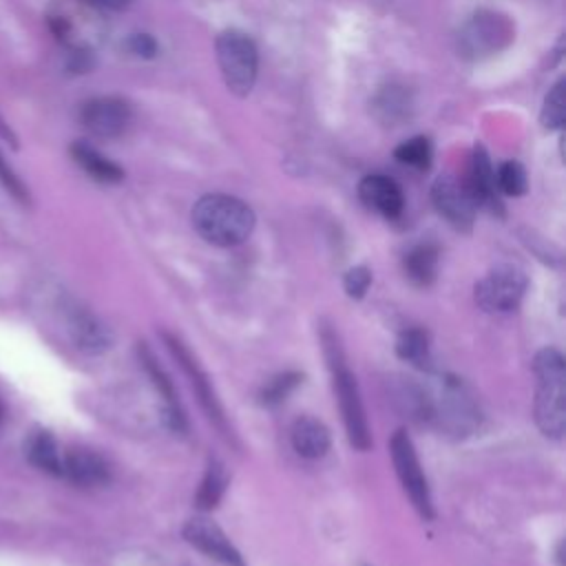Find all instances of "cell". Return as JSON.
Segmentation results:
<instances>
[{"mask_svg":"<svg viewBox=\"0 0 566 566\" xmlns=\"http://www.w3.org/2000/svg\"><path fill=\"white\" fill-rule=\"evenodd\" d=\"M290 438H292L294 451L301 458H307V460L323 458L329 451V444H332L329 429L321 420H316L312 416L296 418L294 424H292Z\"/></svg>","mask_w":566,"mask_h":566,"instance_id":"obj_17","label":"cell"},{"mask_svg":"<svg viewBox=\"0 0 566 566\" xmlns=\"http://www.w3.org/2000/svg\"><path fill=\"white\" fill-rule=\"evenodd\" d=\"M360 201L387 219H396L405 210V197L400 186L387 175H367L358 184Z\"/></svg>","mask_w":566,"mask_h":566,"instance_id":"obj_15","label":"cell"},{"mask_svg":"<svg viewBox=\"0 0 566 566\" xmlns=\"http://www.w3.org/2000/svg\"><path fill=\"white\" fill-rule=\"evenodd\" d=\"M0 137H2L4 142H9L11 146H18V139H15L13 130L9 128V124L4 122V117H2V115H0Z\"/></svg>","mask_w":566,"mask_h":566,"instance_id":"obj_34","label":"cell"},{"mask_svg":"<svg viewBox=\"0 0 566 566\" xmlns=\"http://www.w3.org/2000/svg\"><path fill=\"white\" fill-rule=\"evenodd\" d=\"M429 400V413L427 420H438L442 429H449L451 433H469L478 424V409L469 394L464 391L462 382L455 378L444 380L440 400L427 398Z\"/></svg>","mask_w":566,"mask_h":566,"instance_id":"obj_9","label":"cell"},{"mask_svg":"<svg viewBox=\"0 0 566 566\" xmlns=\"http://www.w3.org/2000/svg\"><path fill=\"white\" fill-rule=\"evenodd\" d=\"M88 2H93V4H97L99 9H124V7H128V2L130 0H88Z\"/></svg>","mask_w":566,"mask_h":566,"instance_id":"obj_33","label":"cell"},{"mask_svg":"<svg viewBox=\"0 0 566 566\" xmlns=\"http://www.w3.org/2000/svg\"><path fill=\"white\" fill-rule=\"evenodd\" d=\"M369 283H371V272L365 265H356V268L347 270V274L343 279V287H345L347 296H352V298H363Z\"/></svg>","mask_w":566,"mask_h":566,"instance_id":"obj_30","label":"cell"},{"mask_svg":"<svg viewBox=\"0 0 566 566\" xmlns=\"http://www.w3.org/2000/svg\"><path fill=\"white\" fill-rule=\"evenodd\" d=\"M438 256H440V252H438V245H433V243L411 245L402 259L407 279L420 287L429 285L438 272Z\"/></svg>","mask_w":566,"mask_h":566,"instance_id":"obj_21","label":"cell"},{"mask_svg":"<svg viewBox=\"0 0 566 566\" xmlns=\"http://www.w3.org/2000/svg\"><path fill=\"white\" fill-rule=\"evenodd\" d=\"M69 329L73 332L77 347L86 352H102L111 347V332L88 312H73Z\"/></svg>","mask_w":566,"mask_h":566,"instance_id":"obj_22","label":"cell"},{"mask_svg":"<svg viewBox=\"0 0 566 566\" xmlns=\"http://www.w3.org/2000/svg\"><path fill=\"white\" fill-rule=\"evenodd\" d=\"M515 38V24L509 15L493 9H478L458 29L455 49L462 60L478 62L504 51Z\"/></svg>","mask_w":566,"mask_h":566,"instance_id":"obj_5","label":"cell"},{"mask_svg":"<svg viewBox=\"0 0 566 566\" xmlns=\"http://www.w3.org/2000/svg\"><path fill=\"white\" fill-rule=\"evenodd\" d=\"M62 475L77 486H102L111 480V469L99 453L77 447L62 453Z\"/></svg>","mask_w":566,"mask_h":566,"instance_id":"obj_16","label":"cell"},{"mask_svg":"<svg viewBox=\"0 0 566 566\" xmlns=\"http://www.w3.org/2000/svg\"><path fill=\"white\" fill-rule=\"evenodd\" d=\"M301 380H303V374H301V371H281V374L272 376V378L263 385L259 398H261V402L268 405V407L279 405V402H283V400L301 385Z\"/></svg>","mask_w":566,"mask_h":566,"instance_id":"obj_29","label":"cell"},{"mask_svg":"<svg viewBox=\"0 0 566 566\" xmlns=\"http://www.w3.org/2000/svg\"><path fill=\"white\" fill-rule=\"evenodd\" d=\"M71 155L75 164L99 184H117L124 179V170L86 142H75L71 146Z\"/></svg>","mask_w":566,"mask_h":566,"instance_id":"obj_20","label":"cell"},{"mask_svg":"<svg viewBox=\"0 0 566 566\" xmlns=\"http://www.w3.org/2000/svg\"><path fill=\"white\" fill-rule=\"evenodd\" d=\"M433 208L460 232H469L475 221L478 203L473 201L462 177L442 175L431 186Z\"/></svg>","mask_w":566,"mask_h":566,"instance_id":"obj_10","label":"cell"},{"mask_svg":"<svg viewBox=\"0 0 566 566\" xmlns=\"http://www.w3.org/2000/svg\"><path fill=\"white\" fill-rule=\"evenodd\" d=\"M139 358H142V365L146 367V371H148V376L153 378V382H155V387L159 389V394L164 396V400H166V418H168V422H170V427L175 429V431H186V413H184V409H181V405H179V400H177V394H175V387H172V380L166 376V371L159 367V363L155 360V356H153V352L142 343V347H139Z\"/></svg>","mask_w":566,"mask_h":566,"instance_id":"obj_18","label":"cell"},{"mask_svg":"<svg viewBox=\"0 0 566 566\" xmlns=\"http://www.w3.org/2000/svg\"><path fill=\"white\" fill-rule=\"evenodd\" d=\"M411 108H413L411 93L400 84L382 86L376 93V97L371 99V111H374L376 119L382 122L385 126L400 124L402 119H407L411 115Z\"/></svg>","mask_w":566,"mask_h":566,"instance_id":"obj_19","label":"cell"},{"mask_svg":"<svg viewBox=\"0 0 566 566\" xmlns=\"http://www.w3.org/2000/svg\"><path fill=\"white\" fill-rule=\"evenodd\" d=\"M0 420H2V405H0Z\"/></svg>","mask_w":566,"mask_h":566,"instance_id":"obj_35","label":"cell"},{"mask_svg":"<svg viewBox=\"0 0 566 566\" xmlns=\"http://www.w3.org/2000/svg\"><path fill=\"white\" fill-rule=\"evenodd\" d=\"M181 535L190 546H195L203 555L221 562L223 566H245L241 553L232 546L228 535L210 517H203V515L190 517L184 524Z\"/></svg>","mask_w":566,"mask_h":566,"instance_id":"obj_12","label":"cell"},{"mask_svg":"<svg viewBox=\"0 0 566 566\" xmlns=\"http://www.w3.org/2000/svg\"><path fill=\"white\" fill-rule=\"evenodd\" d=\"M27 458L40 471L62 475V451L49 431H35L27 442Z\"/></svg>","mask_w":566,"mask_h":566,"instance_id":"obj_23","label":"cell"},{"mask_svg":"<svg viewBox=\"0 0 566 566\" xmlns=\"http://www.w3.org/2000/svg\"><path fill=\"white\" fill-rule=\"evenodd\" d=\"M214 51L228 91L237 97H248L254 88L259 71V53L254 40L239 29H226L217 35Z\"/></svg>","mask_w":566,"mask_h":566,"instance_id":"obj_6","label":"cell"},{"mask_svg":"<svg viewBox=\"0 0 566 566\" xmlns=\"http://www.w3.org/2000/svg\"><path fill=\"white\" fill-rule=\"evenodd\" d=\"M528 279L513 263H497L475 283V301L486 312H511L520 305Z\"/></svg>","mask_w":566,"mask_h":566,"instance_id":"obj_8","label":"cell"},{"mask_svg":"<svg viewBox=\"0 0 566 566\" xmlns=\"http://www.w3.org/2000/svg\"><path fill=\"white\" fill-rule=\"evenodd\" d=\"M0 184L15 197V199H20V201H24V199H29V195H27V188L22 186V181H20V177L11 170V166L4 161V157H2V153H0Z\"/></svg>","mask_w":566,"mask_h":566,"instance_id":"obj_32","label":"cell"},{"mask_svg":"<svg viewBox=\"0 0 566 566\" xmlns=\"http://www.w3.org/2000/svg\"><path fill=\"white\" fill-rule=\"evenodd\" d=\"M321 340H323V352H325V358H327L334 394H336V400H338V407H340V416H343V422H345L349 444L358 451H367L371 447V433H369V422H367V416H365V407H363V400H360L356 376L347 367L345 352H343V347L336 338V332L323 329Z\"/></svg>","mask_w":566,"mask_h":566,"instance_id":"obj_2","label":"cell"},{"mask_svg":"<svg viewBox=\"0 0 566 566\" xmlns=\"http://www.w3.org/2000/svg\"><path fill=\"white\" fill-rule=\"evenodd\" d=\"M495 184H497V190L502 195H509V197H522L526 190H528V177H526V170L520 161L515 159H509V161H502L495 170Z\"/></svg>","mask_w":566,"mask_h":566,"instance_id":"obj_27","label":"cell"},{"mask_svg":"<svg viewBox=\"0 0 566 566\" xmlns=\"http://www.w3.org/2000/svg\"><path fill=\"white\" fill-rule=\"evenodd\" d=\"M464 186L469 188L473 201L478 203V208H486L493 214H502V199H500V190L495 184V168L489 159V153L482 146H475L467 166V175L462 177Z\"/></svg>","mask_w":566,"mask_h":566,"instance_id":"obj_14","label":"cell"},{"mask_svg":"<svg viewBox=\"0 0 566 566\" xmlns=\"http://www.w3.org/2000/svg\"><path fill=\"white\" fill-rule=\"evenodd\" d=\"M133 111L130 104L115 95H99L84 102L80 111L82 126L99 139H115L130 126Z\"/></svg>","mask_w":566,"mask_h":566,"instance_id":"obj_11","label":"cell"},{"mask_svg":"<svg viewBox=\"0 0 566 566\" xmlns=\"http://www.w3.org/2000/svg\"><path fill=\"white\" fill-rule=\"evenodd\" d=\"M51 33L77 55L93 53L106 38L104 9L88 0H53L46 11Z\"/></svg>","mask_w":566,"mask_h":566,"instance_id":"obj_3","label":"cell"},{"mask_svg":"<svg viewBox=\"0 0 566 566\" xmlns=\"http://www.w3.org/2000/svg\"><path fill=\"white\" fill-rule=\"evenodd\" d=\"M564 86L566 82L559 80L551 91L548 95L544 97V106H542V113H539V122L546 130H559L564 128V122H566V99H564Z\"/></svg>","mask_w":566,"mask_h":566,"instance_id":"obj_28","label":"cell"},{"mask_svg":"<svg viewBox=\"0 0 566 566\" xmlns=\"http://www.w3.org/2000/svg\"><path fill=\"white\" fill-rule=\"evenodd\" d=\"M128 51L137 57L150 60L157 55V40L150 33H133L128 38Z\"/></svg>","mask_w":566,"mask_h":566,"instance_id":"obj_31","label":"cell"},{"mask_svg":"<svg viewBox=\"0 0 566 566\" xmlns=\"http://www.w3.org/2000/svg\"><path fill=\"white\" fill-rule=\"evenodd\" d=\"M396 354L402 360L424 369L429 365V338H427V334L418 327L402 329L398 340H396Z\"/></svg>","mask_w":566,"mask_h":566,"instance_id":"obj_25","label":"cell"},{"mask_svg":"<svg viewBox=\"0 0 566 566\" xmlns=\"http://www.w3.org/2000/svg\"><path fill=\"white\" fill-rule=\"evenodd\" d=\"M537 378L535 420L544 436L559 440L566 429V365L555 347L537 352L533 360Z\"/></svg>","mask_w":566,"mask_h":566,"instance_id":"obj_4","label":"cell"},{"mask_svg":"<svg viewBox=\"0 0 566 566\" xmlns=\"http://www.w3.org/2000/svg\"><path fill=\"white\" fill-rule=\"evenodd\" d=\"M431 155H433V148H431V142L422 135L418 137H411L407 142H402L400 146H396L394 150V157L405 164V166H411L416 170H427L431 166Z\"/></svg>","mask_w":566,"mask_h":566,"instance_id":"obj_26","label":"cell"},{"mask_svg":"<svg viewBox=\"0 0 566 566\" xmlns=\"http://www.w3.org/2000/svg\"><path fill=\"white\" fill-rule=\"evenodd\" d=\"M192 228L212 245L230 248L243 243L254 230L252 208L223 192H210L192 206Z\"/></svg>","mask_w":566,"mask_h":566,"instance_id":"obj_1","label":"cell"},{"mask_svg":"<svg viewBox=\"0 0 566 566\" xmlns=\"http://www.w3.org/2000/svg\"><path fill=\"white\" fill-rule=\"evenodd\" d=\"M226 486H228L226 467H223L219 460L210 458L208 469H206V473H203V480H201V484H199V491H197V495H195L197 506H199L201 511L214 509V506L219 504V500L223 497Z\"/></svg>","mask_w":566,"mask_h":566,"instance_id":"obj_24","label":"cell"},{"mask_svg":"<svg viewBox=\"0 0 566 566\" xmlns=\"http://www.w3.org/2000/svg\"><path fill=\"white\" fill-rule=\"evenodd\" d=\"M164 340H166L170 354L177 358V363H179L181 369L186 371V376L190 378V385H192V389H195V394H197V398H199L203 411L208 413V418H210L223 433H228V424H226L223 409H221V405H219V400H217V394L212 391V385H210L206 371L199 367L197 358L188 352V347H186L177 336L164 334Z\"/></svg>","mask_w":566,"mask_h":566,"instance_id":"obj_13","label":"cell"},{"mask_svg":"<svg viewBox=\"0 0 566 566\" xmlns=\"http://www.w3.org/2000/svg\"><path fill=\"white\" fill-rule=\"evenodd\" d=\"M389 451H391V462L396 469V475L405 489V493L409 495L411 504L416 506V511L420 513V517L431 520L433 517V504H431V493H429V484L427 478L422 473L420 460L416 455L413 442L407 436L405 429H398L391 440H389Z\"/></svg>","mask_w":566,"mask_h":566,"instance_id":"obj_7","label":"cell"}]
</instances>
